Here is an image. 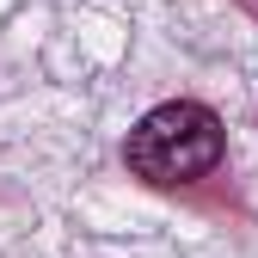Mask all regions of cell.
I'll use <instances>...</instances> for the list:
<instances>
[{"instance_id": "1", "label": "cell", "mask_w": 258, "mask_h": 258, "mask_svg": "<svg viewBox=\"0 0 258 258\" xmlns=\"http://www.w3.org/2000/svg\"><path fill=\"white\" fill-rule=\"evenodd\" d=\"M221 117L197 99H172V105H154L123 142V160L129 172L148 178V184H190L221 166Z\"/></svg>"}]
</instances>
